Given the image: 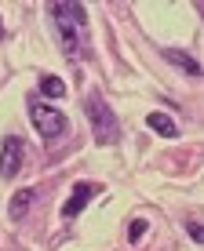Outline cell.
I'll list each match as a JSON object with an SVG mask.
<instances>
[{
    "label": "cell",
    "instance_id": "2",
    "mask_svg": "<svg viewBox=\"0 0 204 251\" xmlns=\"http://www.w3.org/2000/svg\"><path fill=\"white\" fill-rule=\"evenodd\" d=\"M88 117H91V131H95V142L99 146H109V142H117V117H113V109L106 106V99L102 95H88Z\"/></svg>",
    "mask_w": 204,
    "mask_h": 251
},
{
    "label": "cell",
    "instance_id": "12",
    "mask_svg": "<svg viewBox=\"0 0 204 251\" xmlns=\"http://www.w3.org/2000/svg\"><path fill=\"white\" fill-rule=\"evenodd\" d=\"M0 33H4V22H0Z\"/></svg>",
    "mask_w": 204,
    "mask_h": 251
},
{
    "label": "cell",
    "instance_id": "1",
    "mask_svg": "<svg viewBox=\"0 0 204 251\" xmlns=\"http://www.w3.org/2000/svg\"><path fill=\"white\" fill-rule=\"evenodd\" d=\"M51 11V22H55L58 29V44L70 58L80 55V37H84V25H88V11H84V4H73V0H55V4H48Z\"/></svg>",
    "mask_w": 204,
    "mask_h": 251
},
{
    "label": "cell",
    "instance_id": "10",
    "mask_svg": "<svg viewBox=\"0 0 204 251\" xmlns=\"http://www.w3.org/2000/svg\"><path fill=\"white\" fill-rule=\"evenodd\" d=\"M146 222H142V219H135L131 222V226H128V237H131V244H142V237H146Z\"/></svg>",
    "mask_w": 204,
    "mask_h": 251
},
{
    "label": "cell",
    "instance_id": "3",
    "mask_svg": "<svg viewBox=\"0 0 204 251\" xmlns=\"http://www.w3.org/2000/svg\"><path fill=\"white\" fill-rule=\"evenodd\" d=\"M29 117H33V124H37V131L44 135V138H58V135L66 131V124H70L62 109L48 106V102H40V99L29 102Z\"/></svg>",
    "mask_w": 204,
    "mask_h": 251
},
{
    "label": "cell",
    "instance_id": "11",
    "mask_svg": "<svg viewBox=\"0 0 204 251\" xmlns=\"http://www.w3.org/2000/svg\"><path fill=\"white\" fill-rule=\"evenodd\" d=\"M186 229H190V237L197 240V244H204V226H201V222H190Z\"/></svg>",
    "mask_w": 204,
    "mask_h": 251
},
{
    "label": "cell",
    "instance_id": "9",
    "mask_svg": "<svg viewBox=\"0 0 204 251\" xmlns=\"http://www.w3.org/2000/svg\"><path fill=\"white\" fill-rule=\"evenodd\" d=\"M29 204H33V189H19V193L11 197V207H7V215H11L15 222H19L22 215H26V207H29Z\"/></svg>",
    "mask_w": 204,
    "mask_h": 251
},
{
    "label": "cell",
    "instance_id": "6",
    "mask_svg": "<svg viewBox=\"0 0 204 251\" xmlns=\"http://www.w3.org/2000/svg\"><path fill=\"white\" fill-rule=\"evenodd\" d=\"M164 58L168 62H175L182 73H190V76H201V62L197 58H190L186 51H178V48H164Z\"/></svg>",
    "mask_w": 204,
    "mask_h": 251
},
{
    "label": "cell",
    "instance_id": "8",
    "mask_svg": "<svg viewBox=\"0 0 204 251\" xmlns=\"http://www.w3.org/2000/svg\"><path fill=\"white\" fill-rule=\"evenodd\" d=\"M40 95H48V99H66V80H62V76L44 73V76H40Z\"/></svg>",
    "mask_w": 204,
    "mask_h": 251
},
{
    "label": "cell",
    "instance_id": "5",
    "mask_svg": "<svg viewBox=\"0 0 204 251\" xmlns=\"http://www.w3.org/2000/svg\"><path fill=\"white\" fill-rule=\"evenodd\" d=\"M91 197H95V186H91V182H76V186H73V193H70V201L62 204V215H66V219H76Z\"/></svg>",
    "mask_w": 204,
    "mask_h": 251
},
{
    "label": "cell",
    "instance_id": "4",
    "mask_svg": "<svg viewBox=\"0 0 204 251\" xmlns=\"http://www.w3.org/2000/svg\"><path fill=\"white\" fill-rule=\"evenodd\" d=\"M22 160H26L22 138L7 135L4 146H0V175H4V178H15V175H19V168H22Z\"/></svg>",
    "mask_w": 204,
    "mask_h": 251
},
{
    "label": "cell",
    "instance_id": "7",
    "mask_svg": "<svg viewBox=\"0 0 204 251\" xmlns=\"http://www.w3.org/2000/svg\"><path fill=\"white\" fill-rule=\"evenodd\" d=\"M146 124H150L160 138H175V135H178V124H175V120L168 117V113H150V117H146Z\"/></svg>",
    "mask_w": 204,
    "mask_h": 251
}]
</instances>
